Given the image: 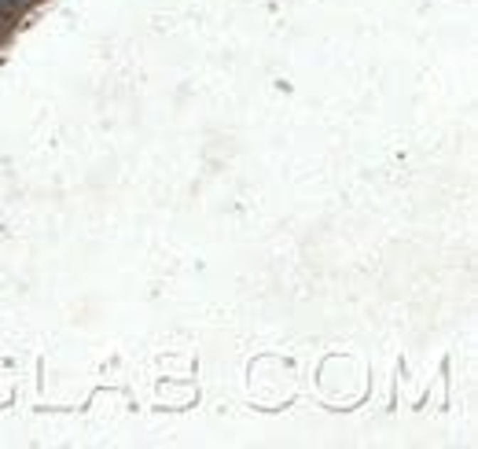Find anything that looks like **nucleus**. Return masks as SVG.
Returning a JSON list of instances; mask_svg holds the SVG:
<instances>
[{"label": "nucleus", "instance_id": "f257e3e1", "mask_svg": "<svg viewBox=\"0 0 478 449\" xmlns=\"http://www.w3.org/2000/svg\"><path fill=\"white\" fill-rule=\"evenodd\" d=\"M8 19H11V4H8V0H0V23H8Z\"/></svg>", "mask_w": 478, "mask_h": 449}]
</instances>
